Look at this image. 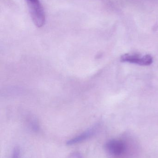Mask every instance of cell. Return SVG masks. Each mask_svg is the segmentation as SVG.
Listing matches in <instances>:
<instances>
[{
  "mask_svg": "<svg viewBox=\"0 0 158 158\" xmlns=\"http://www.w3.org/2000/svg\"><path fill=\"white\" fill-rule=\"evenodd\" d=\"M31 17L37 27H41L45 24V12L40 0H25Z\"/></svg>",
  "mask_w": 158,
  "mask_h": 158,
  "instance_id": "cell-1",
  "label": "cell"
},
{
  "mask_svg": "<svg viewBox=\"0 0 158 158\" xmlns=\"http://www.w3.org/2000/svg\"><path fill=\"white\" fill-rule=\"evenodd\" d=\"M106 150L110 155L120 156L122 155L126 150V145L121 140L112 139L105 145Z\"/></svg>",
  "mask_w": 158,
  "mask_h": 158,
  "instance_id": "cell-2",
  "label": "cell"
},
{
  "mask_svg": "<svg viewBox=\"0 0 158 158\" xmlns=\"http://www.w3.org/2000/svg\"><path fill=\"white\" fill-rule=\"evenodd\" d=\"M121 60L123 62H129L141 65H149L153 63V58L150 55L140 56L137 55L125 54L122 56Z\"/></svg>",
  "mask_w": 158,
  "mask_h": 158,
  "instance_id": "cell-3",
  "label": "cell"
},
{
  "mask_svg": "<svg viewBox=\"0 0 158 158\" xmlns=\"http://www.w3.org/2000/svg\"><path fill=\"white\" fill-rule=\"evenodd\" d=\"M97 130V126H94L84 131L79 135L69 139L67 141L66 144L68 146H72L83 143L92 137L96 133Z\"/></svg>",
  "mask_w": 158,
  "mask_h": 158,
  "instance_id": "cell-4",
  "label": "cell"
},
{
  "mask_svg": "<svg viewBox=\"0 0 158 158\" xmlns=\"http://www.w3.org/2000/svg\"><path fill=\"white\" fill-rule=\"evenodd\" d=\"M68 158H83L82 156L78 152H75L71 154Z\"/></svg>",
  "mask_w": 158,
  "mask_h": 158,
  "instance_id": "cell-5",
  "label": "cell"
}]
</instances>
